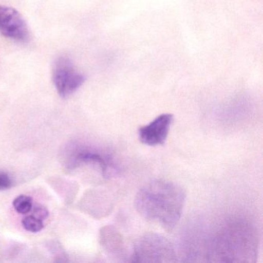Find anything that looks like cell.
I'll use <instances>...</instances> for the list:
<instances>
[{
	"mask_svg": "<svg viewBox=\"0 0 263 263\" xmlns=\"http://www.w3.org/2000/svg\"><path fill=\"white\" fill-rule=\"evenodd\" d=\"M185 198L184 189L178 184L155 180L140 189L135 206L143 218L172 231L181 219Z\"/></svg>",
	"mask_w": 263,
	"mask_h": 263,
	"instance_id": "6da1fadb",
	"label": "cell"
},
{
	"mask_svg": "<svg viewBox=\"0 0 263 263\" xmlns=\"http://www.w3.org/2000/svg\"><path fill=\"white\" fill-rule=\"evenodd\" d=\"M258 237L250 223L233 220L218 229L207 245V258L214 261H252L256 257Z\"/></svg>",
	"mask_w": 263,
	"mask_h": 263,
	"instance_id": "7a4b0ae2",
	"label": "cell"
},
{
	"mask_svg": "<svg viewBox=\"0 0 263 263\" xmlns=\"http://www.w3.org/2000/svg\"><path fill=\"white\" fill-rule=\"evenodd\" d=\"M177 261L172 243L162 235L147 233L139 238L132 252V262H170Z\"/></svg>",
	"mask_w": 263,
	"mask_h": 263,
	"instance_id": "3957f363",
	"label": "cell"
},
{
	"mask_svg": "<svg viewBox=\"0 0 263 263\" xmlns=\"http://www.w3.org/2000/svg\"><path fill=\"white\" fill-rule=\"evenodd\" d=\"M84 75L75 70L71 60L61 57L55 61L53 68V81L58 93L65 98L73 95L85 82Z\"/></svg>",
	"mask_w": 263,
	"mask_h": 263,
	"instance_id": "277c9868",
	"label": "cell"
},
{
	"mask_svg": "<svg viewBox=\"0 0 263 263\" xmlns=\"http://www.w3.org/2000/svg\"><path fill=\"white\" fill-rule=\"evenodd\" d=\"M0 33L4 37L26 44L30 41V30L21 13L10 7L0 5Z\"/></svg>",
	"mask_w": 263,
	"mask_h": 263,
	"instance_id": "5b68a950",
	"label": "cell"
},
{
	"mask_svg": "<svg viewBox=\"0 0 263 263\" xmlns=\"http://www.w3.org/2000/svg\"><path fill=\"white\" fill-rule=\"evenodd\" d=\"M173 121V115L163 114L150 124L141 127L138 130L139 139L148 146L162 145L165 142Z\"/></svg>",
	"mask_w": 263,
	"mask_h": 263,
	"instance_id": "8992f818",
	"label": "cell"
},
{
	"mask_svg": "<svg viewBox=\"0 0 263 263\" xmlns=\"http://www.w3.org/2000/svg\"><path fill=\"white\" fill-rule=\"evenodd\" d=\"M103 246L106 250L121 261H130L132 253L127 251L122 235L113 227H107L101 232Z\"/></svg>",
	"mask_w": 263,
	"mask_h": 263,
	"instance_id": "52a82bcc",
	"label": "cell"
},
{
	"mask_svg": "<svg viewBox=\"0 0 263 263\" xmlns=\"http://www.w3.org/2000/svg\"><path fill=\"white\" fill-rule=\"evenodd\" d=\"M81 163L97 164L101 167L104 176L110 175L111 172L116 170V167L108 156L91 150H82L76 154L73 160V164H78Z\"/></svg>",
	"mask_w": 263,
	"mask_h": 263,
	"instance_id": "ba28073f",
	"label": "cell"
},
{
	"mask_svg": "<svg viewBox=\"0 0 263 263\" xmlns=\"http://www.w3.org/2000/svg\"><path fill=\"white\" fill-rule=\"evenodd\" d=\"M13 205L18 213L25 215L31 211L33 208V199L31 197L27 195H19L13 200Z\"/></svg>",
	"mask_w": 263,
	"mask_h": 263,
	"instance_id": "9c48e42d",
	"label": "cell"
},
{
	"mask_svg": "<svg viewBox=\"0 0 263 263\" xmlns=\"http://www.w3.org/2000/svg\"><path fill=\"white\" fill-rule=\"evenodd\" d=\"M22 224L26 230L30 232H41L44 227L42 219L33 215L25 217L22 220Z\"/></svg>",
	"mask_w": 263,
	"mask_h": 263,
	"instance_id": "30bf717a",
	"label": "cell"
},
{
	"mask_svg": "<svg viewBox=\"0 0 263 263\" xmlns=\"http://www.w3.org/2000/svg\"><path fill=\"white\" fill-rule=\"evenodd\" d=\"M12 184L13 181L7 174L0 173V190L10 189Z\"/></svg>",
	"mask_w": 263,
	"mask_h": 263,
	"instance_id": "8fae6325",
	"label": "cell"
},
{
	"mask_svg": "<svg viewBox=\"0 0 263 263\" xmlns=\"http://www.w3.org/2000/svg\"><path fill=\"white\" fill-rule=\"evenodd\" d=\"M35 213L37 214L39 218H41V219L47 218V215H48V212L44 208H36Z\"/></svg>",
	"mask_w": 263,
	"mask_h": 263,
	"instance_id": "7c38bea8",
	"label": "cell"
}]
</instances>
